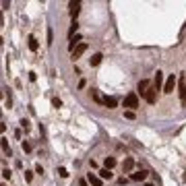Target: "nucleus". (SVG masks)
<instances>
[{"mask_svg":"<svg viewBox=\"0 0 186 186\" xmlns=\"http://www.w3.org/2000/svg\"><path fill=\"white\" fill-rule=\"evenodd\" d=\"M85 85H87V81H85V79H81V81H79V89H85Z\"/></svg>","mask_w":186,"mask_h":186,"instance_id":"obj_30","label":"nucleus"},{"mask_svg":"<svg viewBox=\"0 0 186 186\" xmlns=\"http://www.w3.org/2000/svg\"><path fill=\"white\" fill-rule=\"evenodd\" d=\"M52 105H54V108H60V105H62V99H60V97H52Z\"/></svg>","mask_w":186,"mask_h":186,"instance_id":"obj_25","label":"nucleus"},{"mask_svg":"<svg viewBox=\"0 0 186 186\" xmlns=\"http://www.w3.org/2000/svg\"><path fill=\"white\" fill-rule=\"evenodd\" d=\"M124 118H126V120H135V112H132V110H126V112H124Z\"/></svg>","mask_w":186,"mask_h":186,"instance_id":"obj_26","label":"nucleus"},{"mask_svg":"<svg viewBox=\"0 0 186 186\" xmlns=\"http://www.w3.org/2000/svg\"><path fill=\"white\" fill-rule=\"evenodd\" d=\"M145 101H147V104H155V101H157V89H155V87H149V91H147V95H145Z\"/></svg>","mask_w":186,"mask_h":186,"instance_id":"obj_7","label":"nucleus"},{"mask_svg":"<svg viewBox=\"0 0 186 186\" xmlns=\"http://www.w3.org/2000/svg\"><path fill=\"white\" fill-rule=\"evenodd\" d=\"M149 87H151V83L147 81V79H143V81H139V85H137V93H139L141 97H145L147 91H149Z\"/></svg>","mask_w":186,"mask_h":186,"instance_id":"obj_5","label":"nucleus"},{"mask_svg":"<svg viewBox=\"0 0 186 186\" xmlns=\"http://www.w3.org/2000/svg\"><path fill=\"white\" fill-rule=\"evenodd\" d=\"M87 182H89L91 186H101L104 184V180L99 178V174H91V172L87 174Z\"/></svg>","mask_w":186,"mask_h":186,"instance_id":"obj_9","label":"nucleus"},{"mask_svg":"<svg viewBox=\"0 0 186 186\" xmlns=\"http://www.w3.org/2000/svg\"><path fill=\"white\" fill-rule=\"evenodd\" d=\"M58 176H60V178H68V172H66V168H58Z\"/></svg>","mask_w":186,"mask_h":186,"instance_id":"obj_24","label":"nucleus"},{"mask_svg":"<svg viewBox=\"0 0 186 186\" xmlns=\"http://www.w3.org/2000/svg\"><path fill=\"white\" fill-rule=\"evenodd\" d=\"M147 176H149L147 170H137V172H132V174H130V180H135V182H145V180H147Z\"/></svg>","mask_w":186,"mask_h":186,"instance_id":"obj_4","label":"nucleus"},{"mask_svg":"<svg viewBox=\"0 0 186 186\" xmlns=\"http://www.w3.org/2000/svg\"><path fill=\"white\" fill-rule=\"evenodd\" d=\"M27 46H29V50H31V52H37V48H39V44H37L35 35H29V37H27Z\"/></svg>","mask_w":186,"mask_h":186,"instance_id":"obj_12","label":"nucleus"},{"mask_svg":"<svg viewBox=\"0 0 186 186\" xmlns=\"http://www.w3.org/2000/svg\"><path fill=\"white\" fill-rule=\"evenodd\" d=\"M85 50H87V44H85V42H83L81 46L77 48V50H75V52H72V60H77V58H81V56H83V52H85Z\"/></svg>","mask_w":186,"mask_h":186,"instance_id":"obj_14","label":"nucleus"},{"mask_svg":"<svg viewBox=\"0 0 186 186\" xmlns=\"http://www.w3.org/2000/svg\"><path fill=\"white\" fill-rule=\"evenodd\" d=\"M145 186H153V184H145Z\"/></svg>","mask_w":186,"mask_h":186,"instance_id":"obj_33","label":"nucleus"},{"mask_svg":"<svg viewBox=\"0 0 186 186\" xmlns=\"http://www.w3.org/2000/svg\"><path fill=\"white\" fill-rule=\"evenodd\" d=\"M122 108H128V110L135 112V110L139 108V95H137V93H128L126 97L122 99Z\"/></svg>","mask_w":186,"mask_h":186,"instance_id":"obj_1","label":"nucleus"},{"mask_svg":"<svg viewBox=\"0 0 186 186\" xmlns=\"http://www.w3.org/2000/svg\"><path fill=\"white\" fill-rule=\"evenodd\" d=\"M163 85H165V83H163V72H161V70H157V75H155V79H153V87L159 91Z\"/></svg>","mask_w":186,"mask_h":186,"instance_id":"obj_10","label":"nucleus"},{"mask_svg":"<svg viewBox=\"0 0 186 186\" xmlns=\"http://www.w3.org/2000/svg\"><path fill=\"white\" fill-rule=\"evenodd\" d=\"M79 186H91V184H89V182H87V178H83L81 182H79Z\"/></svg>","mask_w":186,"mask_h":186,"instance_id":"obj_32","label":"nucleus"},{"mask_svg":"<svg viewBox=\"0 0 186 186\" xmlns=\"http://www.w3.org/2000/svg\"><path fill=\"white\" fill-rule=\"evenodd\" d=\"M104 168L105 170H114V168H116V157H105L104 159Z\"/></svg>","mask_w":186,"mask_h":186,"instance_id":"obj_16","label":"nucleus"},{"mask_svg":"<svg viewBox=\"0 0 186 186\" xmlns=\"http://www.w3.org/2000/svg\"><path fill=\"white\" fill-rule=\"evenodd\" d=\"M176 85H178V77H176V75H170V77L165 79V85H163V93H168V95L174 93Z\"/></svg>","mask_w":186,"mask_h":186,"instance_id":"obj_3","label":"nucleus"},{"mask_svg":"<svg viewBox=\"0 0 186 186\" xmlns=\"http://www.w3.org/2000/svg\"><path fill=\"white\" fill-rule=\"evenodd\" d=\"M97 174H99V178H101V180H112V178H114L112 170H105V168H101V170H99Z\"/></svg>","mask_w":186,"mask_h":186,"instance_id":"obj_15","label":"nucleus"},{"mask_svg":"<svg viewBox=\"0 0 186 186\" xmlns=\"http://www.w3.org/2000/svg\"><path fill=\"white\" fill-rule=\"evenodd\" d=\"M68 12L72 17V21H77V17L81 12V2H68Z\"/></svg>","mask_w":186,"mask_h":186,"instance_id":"obj_6","label":"nucleus"},{"mask_svg":"<svg viewBox=\"0 0 186 186\" xmlns=\"http://www.w3.org/2000/svg\"><path fill=\"white\" fill-rule=\"evenodd\" d=\"M35 174H44V168H42V163H37V165H35Z\"/></svg>","mask_w":186,"mask_h":186,"instance_id":"obj_29","label":"nucleus"},{"mask_svg":"<svg viewBox=\"0 0 186 186\" xmlns=\"http://www.w3.org/2000/svg\"><path fill=\"white\" fill-rule=\"evenodd\" d=\"M91 97H93V99H95V101H97V104H104V97H101L99 93L95 91V89H91Z\"/></svg>","mask_w":186,"mask_h":186,"instance_id":"obj_20","label":"nucleus"},{"mask_svg":"<svg viewBox=\"0 0 186 186\" xmlns=\"http://www.w3.org/2000/svg\"><path fill=\"white\" fill-rule=\"evenodd\" d=\"M21 147H23V151H25V153H31V145H29L27 141H23V143H21Z\"/></svg>","mask_w":186,"mask_h":186,"instance_id":"obj_23","label":"nucleus"},{"mask_svg":"<svg viewBox=\"0 0 186 186\" xmlns=\"http://www.w3.org/2000/svg\"><path fill=\"white\" fill-rule=\"evenodd\" d=\"M77 31H79V23H77V21H72V23H70V27H68V37H75V35H77Z\"/></svg>","mask_w":186,"mask_h":186,"instance_id":"obj_19","label":"nucleus"},{"mask_svg":"<svg viewBox=\"0 0 186 186\" xmlns=\"http://www.w3.org/2000/svg\"><path fill=\"white\" fill-rule=\"evenodd\" d=\"M132 168H135V159H132V157H126V159L122 161V172H124V174H132Z\"/></svg>","mask_w":186,"mask_h":186,"instance_id":"obj_8","label":"nucleus"},{"mask_svg":"<svg viewBox=\"0 0 186 186\" xmlns=\"http://www.w3.org/2000/svg\"><path fill=\"white\" fill-rule=\"evenodd\" d=\"M104 105L108 108V110H114L118 105V99L116 97H104Z\"/></svg>","mask_w":186,"mask_h":186,"instance_id":"obj_13","label":"nucleus"},{"mask_svg":"<svg viewBox=\"0 0 186 186\" xmlns=\"http://www.w3.org/2000/svg\"><path fill=\"white\" fill-rule=\"evenodd\" d=\"M2 151H4L6 157H12V151H11V147H8V143H6V137H2Z\"/></svg>","mask_w":186,"mask_h":186,"instance_id":"obj_18","label":"nucleus"},{"mask_svg":"<svg viewBox=\"0 0 186 186\" xmlns=\"http://www.w3.org/2000/svg\"><path fill=\"white\" fill-rule=\"evenodd\" d=\"M178 95H180V104L186 105V77L178 79Z\"/></svg>","mask_w":186,"mask_h":186,"instance_id":"obj_2","label":"nucleus"},{"mask_svg":"<svg viewBox=\"0 0 186 186\" xmlns=\"http://www.w3.org/2000/svg\"><path fill=\"white\" fill-rule=\"evenodd\" d=\"M83 42H81V35H75V37H70V44H68V50L70 52H75L77 48L81 46Z\"/></svg>","mask_w":186,"mask_h":186,"instance_id":"obj_11","label":"nucleus"},{"mask_svg":"<svg viewBox=\"0 0 186 186\" xmlns=\"http://www.w3.org/2000/svg\"><path fill=\"white\" fill-rule=\"evenodd\" d=\"M25 180H27V182H31V180H33V172H29V170H27V172H25Z\"/></svg>","mask_w":186,"mask_h":186,"instance_id":"obj_28","label":"nucleus"},{"mask_svg":"<svg viewBox=\"0 0 186 186\" xmlns=\"http://www.w3.org/2000/svg\"><path fill=\"white\" fill-rule=\"evenodd\" d=\"M11 176H12V172L8 170V168H4V170H2V178H4V180H11Z\"/></svg>","mask_w":186,"mask_h":186,"instance_id":"obj_21","label":"nucleus"},{"mask_svg":"<svg viewBox=\"0 0 186 186\" xmlns=\"http://www.w3.org/2000/svg\"><path fill=\"white\" fill-rule=\"evenodd\" d=\"M21 126H23L25 130H29V126H31V124H29V120H27V118H21Z\"/></svg>","mask_w":186,"mask_h":186,"instance_id":"obj_27","label":"nucleus"},{"mask_svg":"<svg viewBox=\"0 0 186 186\" xmlns=\"http://www.w3.org/2000/svg\"><path fill=\"white\" fill-rule=\"evenodd\" d=\"M89 168H91V170H95V168H97V161H93V159H89Z\"/></svg>","mask_w":186,"mask_h":186,"instance_id":"obj_31","label":"nucleus"},{"mask_svg":"<svg viewBox=\"0 0 186 186\" xmlns=\"http://www.w3.org/2000/svg\"><path fill=\"white\" fill-rule=\"evenodd\" d=\"M101 58H104V54H101V52H97V54H93L91 58H89V64H91V66H97V64L101 62Z\"/></svg>","mask_w":186,"mask_h":186,"instance_id":"obj_17","label":"nucleus"},{"mask_svg":"<svg viewBox=\"0 0 186 186\" xmlns=\"http://www.w3.org/2000/svg\"><path fill=\"white\" fill-rule=\"evenodd\" d=\"M52 42H54V31L48 27V46H52Z\"/></svg>","mask_w":186,"mask_h":186,"instance_id":"obj_22","label":"nucleus"}]
</instances>
